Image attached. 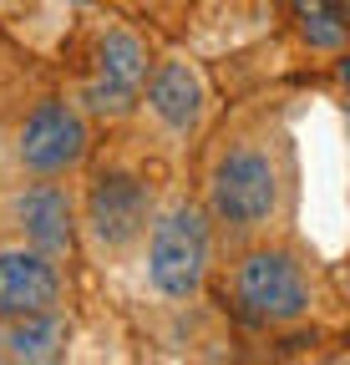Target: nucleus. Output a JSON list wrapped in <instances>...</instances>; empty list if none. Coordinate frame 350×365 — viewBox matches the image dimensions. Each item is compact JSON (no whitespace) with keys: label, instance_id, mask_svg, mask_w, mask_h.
Instances as JSON below:
<instances>
[{"label":"nucleus","instance_id":"obj_10","mask_svg":"<svg viewBox=\"0 0 350 365\" xmlns=\"http://www.w3.org/2000/svg\"><path fill=\"white\" fill-rule=\"evenodd\" d=\"M0 355L6 360H66L71 350V319L56 309H41V314H21V319H0Z\"/></svg>","mask_w":350,"mask_h":365},{"label":"nucleus","instance_id":"obj_4","mask_svg":"<svg viewBox=\"0 0 350 365\" xmlns=\"http://www.w3.org/2000/svg\"><path fill=\"white\" fill-rule=\"evenodd\" d=\"M66 51H71L66 97L81 107V117L92 127H127L158 56L148 31H138L122 11L97 6L66 31Z\"/></svg>","mask_w":350,"mask_h":365},{"label":"nucleus","instance_id":"obj_2","mask_svg":"<svg viewBox=\"0 0 350 365\" xmlns=\"http://www.w3.org/2000/svg\"><path fill=\"white\" fill-rule=\"evenodd\" d=\"M218 299L254 335H289L315 325L330 304L320 259L294 234L218 254Z\"/></svg>","mask_w":350,"mask_h":365},{"label":"nucleus","instance_id":"obj_11","mask_svg":"<svg viewBox=\"0 0 350 365\" xmlns=\"http://www.w3.org/2000/svg\"><path fill=\"white\" fill-rule=\"evenodd\" d=\"M345 6L350 0H289V21L304 41L310 56H325V61H340L345 56Z\"/></svg>","mask_w":350,"mask_h":365},{"label":"nucleus","instance_id":"obj_1","mask_svg":"<svg viewBox=\"0 0 350 365\" xmlns=\"http://www.w3.org/2000/svg\"><path fill=\"white\" fill-rule=\"evenodd\" d=\"M198 203L213 223L218 254L284 239L299 223V148L279 107L249 102L203 132Z\"/></svg>","mask_w":350,"mask_h":365},{"label":"nucleus","instance_id":"obj_7","mask_svg":"<svg viewBox=\"0 0 350 365\" xmlns=\"http://www.w3.org/2000/svg\"><path fill=\"white\" fill-rule=\"evenodd\" d=\"M97 153V127L81 117L66 91L36 97L11 137V158L21 178H76Z\"/></svg>","mask_w":350,"mask_h":365},{"label":"nucleus","instance_id":"obj_13","mask_svg":"<svg viewBox=\"0 0 350 365\" xmlns=\"http://www.w3.org/2000/svg\"><path fill=\"white\" fill-rule=\"evenodd\" d=\"M133 6H138L158 31H168V36H183V31L193 26V16H198V0H133Z\"/></svg>","mask_w":350,"mask_h":365},{"label":"nucleus","instance_id":"obj_6","mask_svg":"<svg viewBox=\"0 0 350 365\" xmlns=\"http://www.w3.org/2000/svg\"><path fill=\"white\" fill-rule=\"evenodd\" d=\"M213 107L218 102H213V86H208L203 66L188 51H163V56H153L143 97H138L127 122H138L133 137L148 153H158L163 163H178L213 127Z\"/></svg>","mask_w":350,"mask_h":365},{"label":"nucleus","instance_id":"obj_14","mask_svg":"<svg viewBox=\"0 0 350 365\" xmlns=\"http://www.w3.org/2000/svg\"><path fill=\"white\" fill-rule=\"evenodd\" d=\"M31 11V0H0V21H21Z\"/></svg>","mask_w":350,"mask_h":365},{"label":"nucleus","instance_id":"obj_12","mask_svg":"<svg viewBox=\"0 0 350 365\" xmlns=\"http://www.w3.org/2000/svg\"><path fill=\"white\" fill-rule=\"evenodd\" d=\"M97 6H107V0H31V11L21 21L26 26H46V41H56V36H66L76 26V16L97 11Z\"/></svg>","mask_w":350,"mask_h":365},{"label":"nucleus","instance_id":"obj_5","mask_svg":"<svg viewBox=\"0 0 350 365\" xmlns=\"http://www.w3.org/2000/svg\"><path fill=\"white\" fill-rule=\"evenodd\" d=\"M138 259H143L148 294L163 299L168 309H188L208 294L213 264H218V239H213V223L198 203V188H183V182L163 188Z\"/></svg>","mask_w":350,"mask_h":365},{"label":"nucleus","instance_id":"obj_8","mask_svg":"<svg viewBox=\"0 0 350 365\" xmlns=\"http://www.w3.org/2000/svg\"><path fill=\"white\" fill-rule=\"evenodd\" d=\"M0 239L31 244L51 259L76 254V182L71 178H21L0 193Z\"/></svg>","mask_w":350,"mask_h":365},{"label":"nucleus","instance_id":"obj_9","mask_svg":"<svg viewBox=\"0 0 350 365\" xmlns=\"http://www.w3.org/2000/svg\"><path fill=\"white\" fill-rule=\"evenodd\" d=\"M61 299H66L61 259L41 254L31 244H16V239H0V319L56 309Z\"/></svg>","mask_w":350,"mask_h":365},{"label":"nucleus","instance_id":"obj_3","mask_svg":"<svg viewBox=\"0 0 350 365\" xmlns=\"http://www.w3.org/2000/svg\"><path fill=\"white\" fill-rule=\"evenodd\" d=\"M163 188H168V163L148 153L138 137L97 158L86 168V182H76V244L86 249V259L97 269L133 264Z\"/></svg>","mask_w":350,"mask_h":365}]
</instances>
